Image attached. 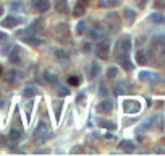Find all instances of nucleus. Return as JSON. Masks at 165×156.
Wrapping results in <instances>:
<instances>
[{"instance_id":"nucleus-1","label":"nucleus","mask_w":165,"mask_h":156,"mask_svg":"<svg viewBox=\"0 0 165 156\" xmlns=\"http://www.w3.org/2000/svg\"><path fill=\"white\" fill-rule=\"evenodd\" d=\"M123 111L126 114H138L141 111V103L136 101V99H128L123 103Z\"/></svg>"},{"instance_id":"nucleus-2","label":"nucleus","mask_w":165,"mask_h":156,"mask_svg":"<svg viewBox=\"0 0 165 156\" xmlns=\"http://www.w3.org/2000/svg\"><path fill=\"white\" fill-rule=\"evenodd\" d=\"M131 51V39L130 38H123V39H120L117 42V55L120 54H130Z\"/></svg>"},{"instance_id":"nucleus-3","label":"nucleus","mask_w":165,"mask_h":156,"mask_svg":"<svg viewBox=\"0 0 165 156\" xmlns=\"http://www.w3.org/2000/svg\"><path fill=\"white\" fill-rule=\"evenodd\" d=\"M105 33H107V30L102 25H96V26H92V30L89 31V38L94 39V41H100L102 38H105Z\"/></svg>"},{"instance_id":"nucleus-4","label":"nucleus","mask_w":165,"mask_h":156,"mask_svg":"<svg viewBox=\"0 0 165 156\" xmlns=\"http://www.w3.org/2000/svg\"><path fill=\"white\" fill-rule=\"evenodd\" d=\"M109 51H110V39L102 38L99 42V46H97V55L102 59H107V52Z\"/></svg>"},{"instance_id":"nucleus-5","label":"nucleus","mask_w":165,"mask_h":156,"mask_svg":"<svg viewBox=\"0 0 165 156\" xmlns=\"http://www.w3.org/2000/svg\"><path fill=\"white\" fill-rule=\"evenodd\" d=\"M138 78L141 81H149V83H155L159 80V73L155 72H149V70H141L138 73Z\"/></svg>"},{"instance_id":"nucleus-6","label":"nucleus","mask_w":165,"mask_h":156,"mask_svg":"<svg viewBox=\"0 0 165 156\" xmlns=\"http://www.w3.org/2000/svg\"><path fill=\"white\" fill-rule=\"evenodd\" d=\"M117 59L120 62V65L123 67V70H126V72H131V70L134 68L133 62L130 60V57H128V54H120V55H117Z\"/></svg>"},{"instance_id":"nucleus-7","label":"nucleus","mask_w":165,"mask_h":156,"mask_svg":"<svg viewBox=\"0 0 165 156\" xmlns=\"http://www.w3.org/2000/svg\"><path fill=\"white\" fill-rule=\"evenodd\" d=\"M130 89H131V83H128V81H120L117 86L113 88V93H115L117 96H120V94L128 93Z\"/></svg>"},{"instance_id":"nucleus-8","label":"nucleus","mask_w":165,"mask_h":156,"mask_svg":"<svg viewBox=\"0 0 165 156\" xmlns=\"http://www.w3.org/2000/svg\"><path fill=\"white\" fill-rule=\"evenodd\" d=\"M97 111H99V112H102V114H109V112L113 111V103L110 101V99H104L102 103H99Z\"/></svg>"},{"instance_id":"nucleus-9","label":"nucleus","mask_w":165,"mask_h":156,"mask_svg":"<svg viewBox=\"0 0 165 156\" xmlns=\"http://www.w3.org/2000/svg\"><path fill=\"white\" fill-rule=\"evenodd\" d=\"M150 122H152V129H157V130H162L163 129V116L160 114V112L150 116Z\"/></svg>"},{"instance_id":"nucleus-10","label":"nucleus","mask_w":165,"mask_h":156,"mask_svg":"<svg viewBox=\"0 0 165 156\" xmlns=\"http://www.w3.org/2000/svg\"><path fill=\"white\" fill-rule=\"evenodd\" d=\"M120 148L123 151H126V153H133L136 150V143L133 140H121L120 141Z\"/></svg>"},{"instance_id":"nucleus-11","label":"nucleus","mask_w":165,"mask_h":156,"mask_svg":"<svg viewBox=\"0 0 165 156\" xmlns=\"http://www.w3.org/2000/svg\"><path fill=\"white\" fill-rule=\"evenodd\" d=\"M34 5L36 8H37L39 13H46L50 10V2L49 0H34Z\"/></svg>"},{"instance_id":"nucleus-12","label":"nucleus","mask_w":165,"mask_h":156,"mask_svg":"<svg viewBox=\"0 0 165 156\" xmlns=\"http://www.w3.org/2000/svg\"><path fill=\"white\" fill-rule=\"evenodd\" d=\"M55 57L63 63V67H67L68 63H70V54L67 51H63V49H59V51L55 52Z\"/></svg>"},{"instance_id":"nucleus-13","label":"nucleus","mask_w":165,"mask_h":156,"mask_svg":"<svg viewBox=\"0 0 165 156\" xmlns=\"http://www.w3.org/2000/svg\"><path fill=\"white\" fill-rule=\"evenodd\" d=\"M163 13H160V11H154V13H150V15H149V21H150V23H154V25H162L163 23Z\"/></svg>"},{"instance_id":"nucleus-14","label":"nucleus","mask_w":165,"mask_h":156,"mask_svg":"<svg viewBox=\"0 0 165 156\" xmlns=\"http://www.w3.org/2000/svg\"><path fill=\"white\" fill-rule=\"evenodd\" d=\"M18 23H20L18 18H15V16H7V18H3V21H2V26H3V28H15Z\"/></svg>"},{"instance_id":"nucleus-15","label":"nucleus","mask_w":165,"mask_h":156,"mask_svg":"<svg viewBox=\"0 0 165 156\" xmlns=\"http://www.w3.org/2000/svg\"><path fill=\"white\" fill-rule=\"evenodd\" d=\"M8 59L11 63H15V65H18V63L21 62V57H20V47H13V52L8 55Z\"/></svg>"},{"instance_id":"nucleus-16","label":"nucleus","mask_w":165,"mask_h":156,"mask_svg":"<svg viewBox=\"0 0 165 156\" xmlns=\"http://www.w3.org/2000/svg\"><path fill=\"white\" fill-rule=\"evenodd\" d=\"M136 62H138L139 65H147V62H149L147 54L144 51H138V52H136Z\"/></svg>"},{"instance_id":"nucleus-17","label":"nucleus","mask_w":165,"mask_h":156,"mask_svg":"<svg viewBox=\"0 0 165 156\" xmlns=\"http://www.w3.org/2000/svg\"><path fill=\"white\" fill-rule=\"evenodd\" d=\"M55 8L59 13H67L68 11V0H59L55 5Z\"/></svg>"},{"instance_id":"nucleus-18","label":"nucleus","mask_w":165,"mask_h":156,"mask_svg":"<svg viewBox=\"0 0 165 156\" xmlns=\"http://www.w3.org/2000/svg\"><path fill=\"white\" fill-rule=\"evenodd\" d=\"M99 125L104 127V129H107V130H117L115 122H110V120H105V119H100L99 120Z\"/></svg>"},{"instance_id":"nucleus-19","label":"nucleus","mask_w":165,"mask_h":156,"mask_svg":"<svg viewBox=\"0 0 165 156\" xmlns=\"http://www.w3.org/2000/svg\"><path fill=\"white\" fill-rule=\"evenodd\" d=\"M100 73V67L97 63H91L89 65V78H97Z\"/></svg>"},{"instance_id":"nucleus-20","label":"nucleus","mask_w":165,"mask_h":156,"mask_svg":"<svg viewBox=\"0 0 165 156\" xmlns=\"http://www.w3.org/2000/svg\"><path fill=\"white\" fill-rule=\"evenodd\" d=\"M46 132H49V125L41 120L37 124V127H36V135H42V133H46Z\"/></svg>"},{"instance_id":"nucleus-21","label":"nucleus","mask_w":165,"mask_h":156,"mask_svg":"<svg viewBox=\"0 0 165 156\" xmlns=\"http://www.w3.org/2000/svg\"><path fill=\"white\" fill-rule=\"evenodd\" d=\"M8 135H10V138H11L13 141H18L21 137H23V133H21V130H18V129H10Z\"/></svg>"},{"instance_id":"nucleus-22","label":"nucleus","mask_w":165,"mask_h":156,"mask_svg":"<svg viewBox=\"0 0 165 156\" xmlns=\"http://www.w3.org/2000/svg\"><path fill=\"white\" fill-rule=\"evenodd\" d=\"M46 78H47V81L50 83V85H55L57 81H59V75L57 73H54V72H46Z\"/></svg>"},{"instance_id":"nucleus-23","label":"nucleus","mask_w":165,"mask_h":156,"mask_svg":"<svg viewBox=\"0 0 165 156\" xmlns=\"http://www.w3.org/2000/svg\"><path fill=\"white\" fill-rule=\"evenodd\" d=\"M36 94H37V89H36L34 86H28V88H24V91H23V96H24V98H34Z\"/></svg>"},{"instance_id":"nucleus-24","label":"nucleus","mask_w":165,"mask_h":156,"mask_svg":"<svg viewBox=\"0 0 165 156\" xmlns=\"http://www.w3.org/2000/svg\"><path fill=\"white\" fill-rule=\"evenodd\" d=\"M84 13H86V8H84V5H81V3H78V5L75 7V8H73V15H75V16H78V18L83 16Z\"/></svg>"},{"instance_id":"nucleus-25","label":"nucleus","mask_w":165,"mask_h":156,"mask_svg":"<svg viewBox=\"0 0 165 156\" xmlns=\"http://www.w3.org/2000/svg\"><path fill=\"white\" fill-rule=\"evenodd\" d=\"M123 15H125V18H126L128 21H133V20L136 18V11H134L133 8H125V10H123Z\"/></svg>"},{"instance_id":"nucleus-26","label":"nucleus","mask_w":165,"mask_h":156,"mask_svg":"<svg viewBox=\"0 0 165 156\" xmlns=\"http://www.w3.org/2000/svg\"><path fill=\"white\" fill-rule=\"evenodd\" d=\"M118 3H120V0H100V2H99V5L104 7V8H109V7L118 5Z\"/></svg>"},{"instance_id":"nucleus-27","label":"nucleus","mask_w":165,"mask_h":156,"mask_svg":"<svg viewBox=\"0 0 165 156\" xmlns=\"http://www.w3.org/2000/svg\"><path fill=\"white\" fill-rule=\"evenodd\" d=\"M10 10L11 11H23L24 10V5L21 2H11L10 3Z\"/></svg>"},{"instance_id":"nucleus-28","label":"nucleus","mask_w":165,"mask_h":156,"mask_svg":"<svg viewBox=\"0 0 165 156\" xmlns=\"http://www.w3.org/2000/svg\"><path fill=\"white\" fill-rule=\"evenodd\" d=\"M68 83L71 85V86H78V85L81 83V80H80V76H76V75H70L68 76Z\"/></svg>"},{"instance_id":"nucleus-29","label":"nucleus","mask_w":165,"mask_h":156,"mask_svg":"<svg viewBox=\"0 0 165 156\" xmlns=\"http://www.w3.org/2000/svg\"><path fill=\"white\" fill-rule=\"evenodd\" d=\"M154 42L159 46H165V34H157V36L154 38Z\"/></svg>"},{"instance_id":"nucleus-30","label":"nucleus","mask_w":165,"mask_h":156,"mask_svg":"<svg viewBox=\"0 0 165 156\" xmlns=\"http://www.w3.org/2000/svg\"><path fill=\"white\" fill-rule=\"evenodd\" d=\"M84 31H86V23L84 21H80L76 25V34H84Z\"/></svg>"},{"instance_id":"nucleus-31","label":"nucleus","mask_w":165,"mask_h":156,"mask_svg":"<svg viewBox=\"0 0 165 156\" xmlns=\"http://www.w3.org/2000/svg\"><path fill=\"white\" fill-rule=\"evenodd\" d=\"M118 75V68L117 67H110L109 70H107V76L109 78H115Z\"/></svg>"},{"instance_id":"nucleus-32","label":"nucleus","mask_w":165,"mask_h":156,"mask_svg":"<svg viewBox=\"0 0 165 156\" xmlns=\"http://www.w3.org/2000/svg\"><path fill=\"white\" fill-rule=\"evenodd\" d=\"M5 76H7V81L11 83L13 80H15V76H16V72H15V70H10V72L5 73Z\"/></svg>"},{"instance_id":"nucleus-33","label":"nucleus","mask_w":165,"mask_h":156,"mask_svg":"<svg viewBox=\"0 0 165 156\" xmlns=\"http://www.w3.org/2000/svg\"><path fill=\"white\" fill-rule=\"evenodd\" d=\"M31 111H33V101H28L26 103V116H28V119L31 117Z\"/></svg>"},{"instance_id":"nucleus-34","label":"nucleus","mask_w":165,"mask_h":156,"mask_svg":"<svg viewBox=\"0 0 165 156\" xmlns=\"http://www.w3.org/2000/svg\"><path fill=\"white\" fill-rule=\"evenodd\" d=\"M155 8H165V0H155Z\"/></svg>"},{"instance_id":"nucleus-35","label":"nucleus","mask_w":165,"mask_h":156,"mask_svg":"<svg viewBox=\"0 0 165 156\" xmlns=\"http://www.w3.org/2000/svg\"><path fill=\"white\" fill-rule=\"evenodd\" d=\"M59 94H60V96H67V94H70V89L62 86V88H59Z\"/></svg>"},{"instance_id":"nucleus-36","label":"nucleus","mask_w":165,"mask_h":156,"mask_svg":"<svg viewBox=\"0 0 165 156\" xmlns=\"http://www.w3.org/2000/svg\"><path fill=\"white\" fill-rule=\"evenodd\" d=\"M57 106H55V116L57 117H60V109H62V104L60 103H55Z\"/></svg>"},{"instance_id":"nucleus-37","label":"nucleus","mask_w":165,"mask_h":156,"mask_svg":"<svg viewBox=\"0 0 165 156\" xmlns=\"http://www.w3.org/2000/svg\"><path fill=\"white\" fill-rule=\"evenodd\" d=\"M154 151H157V153H163L165 151V146L163 145H159V146H155V150Z\"/></svg>"},{"instance_id":"nucleus-38","label":"nucleus","mask_w":165,"mask_h":156,"mask_svg":"<svg viewBox=\"0 0 165 156\" xmlns=\"http://www.w3.org/2000/svg\"><path fill=\"white\" fill-rule=\"evenodd\" d=\"M5 39H7V34L0 31V44H2V42H5Z\"/></svg>"},{"instance_id":"nucleus-39","label":"nucleus","mask_w":165,"mask_h":156,"mask_svg":"<svg viewBox=\"0 0 165 156\" xmlns=\"http://www.w3.org/2000/svg\"><path fill=\"white\" fill-rule=\"evenodd\" d=\"M146 2H147V0H139V5H141V7H144Z\"/></svg>"},{"instance_id":"nucleus-40","label":"nucleus","mask_w":165,"mask_h":156,"mask_svg":"<svg viewBox=\"0 0 165 156\" xmlns=\"http://www.w3.org/2000/svg\"><path fill=\"white\" fill-rule=\"evenodd\" d=\"M84 49H86V51H88V49H91V44H89V42H86V44H84Z\"/></svg>"},{"instance_id":"nucleus-41","label":"nucleus","mask_w":165,"mask_h":156,"mask_svg":"<svg viewBox=\"0 0 165 156\" xmlns=\"http://www.w3.org/2000/svg\"><path fill=\"white\" fill-rule=\"evenodd\" d=\"M2 13H3V7L0 5V16H2Z\"/></svg>"},{"instance_id":"nucleus-42","label":"nucleus","mask_w":165,"mask_h":156,"mask_svg":"<svg viewBox=\"0 0 165 156\" xmlns=\"http://www.w3.org/2000/svg\"><path fill=\"white\" fill-rule=\"evenodd\" d=\"M2 72H3V68H2V65H0V75H2Z\"/></svg>"},{"instance_id":"nucleus-43","label":"nucleus","mask_w":165,"mask_h":156,"mask_svg":"<svg viewBox=\"0 0 165 156\" xmlns=\"http://www.w3.org/2000/svg\"><path fill=\"white\" fill-rule=\"evenodd\" d=\"M80 2H81V3H84V2H88V0H80Z\"/></svg>"},{"instance_id":"nucleus-44","label":"nucleus","mask_w":165,"mask_h":156,"mask_svg":"<svg viewBox=\"0 0 165 156\" xmlns=\"http://www.w3.org/2000/svg\"><path fill=\"white\" fill-rule=\"evenodd\" d=\"M163 23H165V18H163Z\"/></svg>"},{"instance_id":"nucleus-45","label":"nucleus","mask_w":165,"mask_h":156,"mask_svg":"<svg viewBox=\"0 0 165 156\" xmlns=\"http://www.w3.org/2000/svg\"><path fill=\"white\" fill-rule=\"evenodd\" d=\"M163 54H165V52H163Z\"/></svg>"}]
</instances>
